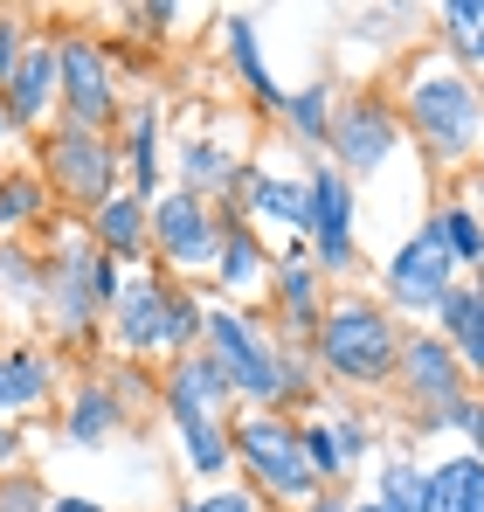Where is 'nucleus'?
<instances>
[{
  "label": "nucleus",
  "instance_id": "nucleus-1",
  "mask_svg": "<svg viewBox=\"0 0 484 512\" xmlns=\"http://www.w3.org/2000/svg\"><path fill=\"white\" fill-rule=\"evenodd\" d=\"M408 111H415V125H422V139H429L436 160H464V153L478 146V97H471L464 77H450V70L415 77Z\"/></svg>",
  "mask_w": 484,
  "mask_h": 512
},
{
  "label": "nucleus",
  "instance_id": "nucleus-2",
  "mask_svg": "<svg viewBox=\"0 0 484 512\" xmlns=\"http://www.w3.org/2000/svg\"><path fill=\"white\" fill-rule=\"evenodd\" d=\"M325 360L346 374V381H381L395 367V326L367 305H339L332 326H325Z\"/></svg>",
  "mask_w": 484,
  "mask_h": 512
},
{
  "label": "nucleus",
  "instance_id": "nucleus-3",
  "mask_svg": "<svg viewBox=\"0 0 484 512\" xmlns=\"http://www.w3.org/2000/svg\"><path fill=\"white\" fill-rule=\"evenodd\" d=\"M242 457L256 464V478H263L277 499H319V471H312L305 443H298L284 423L249 416V423H242Z\"/></svg>",
  "mask_w": 484,
  "mask_h": 512
},
{
  "label": "nucleus",
  "instance_id": "nucleus-4",
  "mask_svg": "<svg viewBox=\"0 0 484 512\" xmlns=\"http://www.w3.org/2000/svg\"><path fill=\"white\" fill-rule=\"evenodd\" d=\"M208 340H215V367H222V381H236L242 395L277 402V395L291 388V367H277V360H270V346L256 340L242 319L215 312V319H208Z\"/></svg>",
  "mask_w": 484,
  "mask_h": 512
},
{
  "label": "nucleus",
  "instance_id": "nucleus-5",
  "mask_svg": "<svg viewBox=\"0 0 484 512\" xmlns=\"http://www.w3.org/2000/svg\"><path fill=\"white\" fill-rule=\"evenodd\" d=\"M450 263H457V256L443 243V229H422V236L395 256V270H388V277H395V298H402V305H443V298H450Z\"/></svg>",
  "mask_w": 484,
  "mask_h": 512
},
{
  "label": "nucleus",
  "instance_id": "nucleus-6",
  "mask_svg": "<svg viewBox=\"0 0 484 512\" xmlns=\"http://www.w3.org/2000/svg\"><path fill=\"white\" fill-rule=\"evenodd\" d=\"M118 319H125V346H173L194 326V305L166 298L160 284H132V291L118 298Z\"/></svg>",
  "mask_w": 484,
  "mask_h": 512
},
{
  "label": "nucleus",
  "instance_id": "nucleus-7",
  "mask_svg": "<svg viewBox=\"0 0 484 512\" xmlns=\"http://www.w3.org/2000/svg\"><path fill=\"white\" fill-rule=\"evenodd\" d=\"M153 229H160V250L173 263H208L215 256V222H208V208L194 194H166L153 208Z\"/></svg>",
  "mask_w": 484,
  "mask_h": 512
},
{
  "label": "nucleus",
  "instance_id": "nucleus-8",
  "mask_svg": "<svg viewBox=\"0 0 484 512\" xmlns=\"http://www.w3.org/2000/svg\"><path fill=\"white\" fill-rule=\"evenodd\" d=\"M422 512H484V457H450L422 478Z\"/></svg>",
  "mask_w": 484,
  "mask_h": 512
},
{
  "label": "nucleus",
  "instance_id": "nucleus-9",
  "mask_svg": "<svg viewBox=\"0 0 484 512\" xmlns=\"http://www.w3.org/2000/svg\"><path fill=\"white\" fill-rule=\"evenodd\" d=\"M346 222H353V194H346V180H339V173H319V180H312V229H319V256H325V263H346V256H353Z\"/></svg>",
  "mask_w": 484,
  "mask_h": 512
},
{
  "label": "nucleus",
  "instance_id": "nucleus-10",
  "mask_svg": "<svg viewBox=\"0 0 484 512\" xmlns=\"http://www.w3.org/2000/svg\"><path fill=\"white\" fill-rule=\"evenodd\" d=\"M56 84L70 90L77 118H104V111H111V84H104V56H97V49H83V42H70V49H56Z\"/></svg>",
  "mask_w": 484,
  "mask_h": 512
},
{
  "label": "nucleus",
  "instance_id": "nucleus-11",
  "mask_svg": "<svg viewBox=\"0 0 484 512\" xmlns=\"http://www.w3.org/2000/svg\"><path fill=\"white\" fill-rule=\"evenodd\" d=\"M56 173H63V187L70 194H83V201H111L104 187H111V160H104V146L97 139H83V132H70V139H56Z\"/></svg>",
  "mask_w": 484,
  "mask_h": 512
},
{
  "label": "nucleus",
  "instance_id": "nucleus-12",
  "mask_svg": "<svg viewBox=\"0 0 484 512\" xmlns=\"http://www.w3.org/2000/svg\"><path fill=\"white\" fill-rule=\"evenodd\" d=\"M388 139H395V118L374 111V104H360V111L339 118V153H346V167H381V160H388Z\"/></svg>",
  "mask_w": 484,
  "mask_h": 512
},
{
  "label": "nucleus",
  "instance_id": "nucleus-13",
  "mask_svg": "<svg viewBox=\"0 0 484 512\" xmlns=\"http://www.w3.org/2000/svg\"><path fill=\"white\" fill-rule=\"evenodd\" d=\"M7 84H14V104H7L14 118H42L49 97H56V49H28V56L14 63Z\"/></svg>",
  "mask_w": 484,
  "mask_h": 512
},
{
  "label": "nucleus",
  "instance_id": "nucleus-14",
  "mask_svg": "<svg viewBox=\"0 0 484 512\" xmlns=\"http://www.w3.org/2000/svg\"><path fill=\"white\" fill-rule=\"evenodd\" d=\"M408 381H415L429 402H457V360H450V346L415 340L408 346Z\"/></svg>",
  "mask_w": 484,
  "mask_h": 512
},
{
  "label": "nucleus",
  "instance_id": "nucleus-15",
  "mask_svg": "<svg viewBox=\"0 0 484 512\" xmlns=\"http://www.w3.org/2000/svg\"><path fill=\"white\" fill-rule=\"evenodd\" d=\"M139 222H146V194H111L97 208V236L111 250H139Z\"/></svg>",
  "mask_w": 484,
  "mask_h": 512
},
{
  "label": "nucleus",
  "instance_id": "nucleus-16",
  "mask_svg": "<svg viewBox=\"0 0 484 512\" xmlns=\"http://www.w3.org/2000/svg\"><path fill=\"white\" fill-rule=\"evenodd\" d=\"M42 388H49V367L42 360H28V353H7L0 360V409H28V402H42Z\"/></svg>",
  "mask_w": 484,
  "mask_h": 512
},
{
  "label": "nucleus",
  "instance_id": "nucleus-17",
  "mask_svg": "<svg viewBox=\"0 0 484 512\" xmlns=\"http://www.w3.org/2000/svg\"><path fill=\"white\" fill-rule=\"evenodd\" d=\"M173 423H180V436H187L194 471H229V443H222L215 416H180V409H173Z\"/></svg>",
  "mask_w": 484,
  "mask_h": 512
},
{
  "label": "nucleus",
  "instance_id": "nucleus-18",
  "mask_svg": "<svg viewBox=\"0 0 484 512\" xmlns=\"http://www.w3.org/2000/svg\"><path fill=\"white\" fill-rule=\"evenodd\" d=\"M249 194H256V208H270V215L312 229V187H291V180H249Z\"/></svg>",
  "mask_w": 484,
  "mask_h": 512
},
{
  "label": "nucleus",
  "instance_id": "nucleus-19",
  "mask_svg": "<svg viewBox=\"0 0 484 512\" xmlns=\"http://www.w3.org/2000/svg\"><path fill=\"white\" fill-rule=\"evenodd\" d=\"M443 319H450V333L464 340V353L484 360V298L478 291H450V298H443Z\"/></svg>",
  "mask_w": 484,
  "mask_h": 512
},
{
  "label": "nucleus",
  "instance_id": "nucleus-20",
  "mask_svg": "<svg viewBox=\"0 0 484 512\" xmlns=\"http://www.w3.org/2000/svg\"><path fill=\"white\" fill-rule=\"evenodd\" d=\"M229 49H236L242 77L256 84V97H263V104H284V90L270 84V70H263V56H256V42H249V21H229Z\"/></svg>",
  "mask_w": 484,
  "mask_h": 512
},
{
  "label": "nucleus",
  "instance_id": "nucleus-21",
  "mask_svg": "<svg viewBox=\"0 0 484 512\" xmlns=\"http://www.w3.org/2000/svg\"><path fill=\"white\" fill-rule=\"evenodd\" d=\"M312 305H319L312 263H305V256H291V263H284V312H291V319H312Z\"/></svg>",
  "mask_w": 484,
  "mask_h": 512
},
{
  "label": "nucleus",
  "instance_id": "nucleus-22",
  "mask_svg": "<svg viewBox=\"0 0 484 512\" xmlns=\"http://www.w3.org/2000/svg\"><path fill=\"white\" fill-rule=\"evenodd\" d=\"M70 436H77V443H104V436H111V395L90 388L77 402V416H70Z\"/></svg>",
  "mask_w": 484,
  "mask_h": 512
},
{
  "label": "nucleus",
  "instance_id": "nucleus-23",
  "mask_svg": "<svg viewBox=\"0 0 484 512\" xmlns=\"http://www.w3.org/2000/svg\"><path fill=\"white\" fill-rule=\"evenodd\" d=\"M436 229H443L450 256H464V263H478V256H484V229L471 222V215H450V222H436Z\"/></svg>",
  "mask_w": 484,
  "mask_h": 512
},
{
  "label": "nucleus",
  "instance_id": "nucleus-24",
  "mask_svg": "<svg viewBox=\"0 0 484 512\" xmlns=\"http://www.w3.org/2000/svg\"><path fill=\"white\" fill-rule=\"evenodd\" d=\"M388 512H422V471H408V464H395L388 471V499H381Z\"/></svg>",
  "mask_w": 484,
  "mask_h": 512
},
{
  "label": "nucleus",
  "instance_id": "nucleus-25",
  "mask_svg": "<svg viewBox=\"0 0 484 512\" xmlns=\"http://www.w3.org/2000/svg\"><path fill=\"white\" fill-rule=\"evenodd\" d=\"M222 277H229L236 291L256 277V243H249V236H229V243H222Z\"/></svg>",
  "mask_w": 484,
  "mask_h": 512
},
{
  "label": "nucleus",
  "instance_id": "nucleus-26",
  "mask_svg": "<svg viewBox=\"0 0 484 512\" xmlns=\"http://www.w3.org/2000/svg\"><path fill=\"white\" fill-rule=\"evenodd\" d=\"M443 14L457 21V42L484 56V7H478V0H457V7H443Z\"/></svg>",
  "mask_w": 484,
  "mask_h": 512
},
{
  "label": "nucleus",
  "instance_id": "nucleus-27",
  "mask_svg": "<svg viewBox=\"0 0 484 512\" xmlns=\"http://www.w3.org/2000/svg\"><path fill=\"white\" fill-rule=\"evenodd\" d=\"M0 512H49V499L35 492V478H7L0 485Z\"/></svg>",
  "mask_w": 484,
  "mask_h": 512
},
{
  "label": "nucleus",
  "instance_id": "nucleus-28",
  "mask_svg": "<svg viewBox=\"0 0 484 512\" xmlns=\"http://www.w3.org/2000/svg\"><path fill=\"white\" fill-rule=\"evenodd\" d=\"M28 208H35V180H7L0 187V222H21Z\"/></svg>",
  "mask_w": 484,
  "mask_h": 512
},
{
  "label": "nucleus",
  "instance_id": "nucleus-29",
  "mask_svg": "<svg viewBox=\"0 0 484 512\" xmlns=\"http://www.w3.org/2000/svg\"><path fill=\"white\" fill-rule=\"evenodd\" d=\"M153 132H160V118L146 111L139 132H132V139H139V146H132V160H139V187H153Z\"/></svg>",
  "mask_w": 484,
  "mask_h": 512
},
{
  "label": "nucleus",
  "instance_id": "nucleus-30",
  "mask_svg": "<svg viewBox=\"0 0 484 512\" xmlns=\"http://www.w3.org/2000/svg\"><path fill=\"white\" fill-rule=\"evenodd\" d=\"M187 173H194V180H229V160H222L215 146H187Z\"/></svg>",
  "mask_w": 484,
  "mask_h": 512
},
{
  "label": "nucleus",
  "instance_id": "nucleus-31",
  "mask_svg": "<svg viewBox=\"0 0 484 512\" xmlns=\"http://www.w3.org/2000/svg\"><path fill=\"white\" fill-rule=\"evenodd\" d=\"M291 118L319 139V125H325V90H305V97H291Z\"/></svg>",
  "mask_w": 484,
  "mask_h": 512
},
{
  "label": "nucleus",
  "instance_id": "nucleus-32",
  "mask_svg": "<svg viewBox=\"0 0 484 512\" xmlns=\"http://www.w3.org/2000/svg\"><path fill=\"white\" fill-rule=\"evenodd\" d=\"M450 416H457V429L478 443V457H484V409H471V402H450Z\"/></svg>",
  "mask_w": 484,
  "mask_h": 512
},
{
  "label": "nucleus",
  "instance_id": "nucleus-33",
  "mask_svg": "<svg viewBox=\"0 0 484 512\" xmlns=\"http://www.w3.org/2000/svg\"><path fill=\"white\" fill-rule=\"evenodd\" d=\"M14 42H21V28H14V21H0V84L14 77Z\"/></svg>",
  "mask_w": 484,
  "mask_h": 512
},
{
  "label": "nucleus",
  "instance_id": "nucleus-34",
  "mask_svg": "<svg viewBox=\"0 0 484 512\" xmlns=\"http://www.w3.org/2000/svg\"><path fill=\"white\" fill-rule=\"evenodd\" d=\"M187 512H249V499H236V492H222V499H201V506H187Z\"/></svg>",
  "mask_w": 484,
  "mask_h": 512
},
{
  "label": "nucleus",
  "instance_id": "nucleus-35",
  "mask_svg": "<svg viewBox=\"0 0 484 512\" xmlns=\"http://www.w3.org/2000/svg\"><path fill=\"white\" fill-rule=\"evenodd\" d=\"M49 512H104V506H90V499H56Z\"/></svg>",
  "mask_w": 484,
  "mask_h": 512
},
{
  "label": "nucleus",
  "instance_id": "nucleus-36",
  "mask_svg": "<svg viewBox=\"0 0 484 512\" xmlns=\"http://www.w3.org/2000/svg\"><path fill=\"white\" fill-rule=\"evenodd\" d=\"M14 450H21V443H14V429H0V464H14Z\"/></svg>",
  "mask_w": 484,
  "mask_h": 512
},
{
  "label": "nucleus",
  "instance_id": "nucleus-37",
  "mask_svg": "<svg viewBox=\"0 0 484 512\" xmlns=\"http://www.w3.org/2000/svg\"><path fill=\"white\" fill-rule=\"evenodd\" d=\"M353 512H388V506H381V499H374V506H353Z\"/></svg>",
  "mask_w": 484,
  "mask_h": 512
},
{
  "label": "nucleus",
  "instance_id": "nucleus-38",
  "mask_svg": "<svg viewBox=\"0 0 484 512\" xmlns=\"http://www.w3.org/2000/svg\"><path fill=\"white\" fill-rule=\"evenodd\" d=\"M312 512H339V506H325V499H312Z\"/></svg>",
  "mask_w": 484,
  "mask_h": 512
},
{
  "label": "nucleus",
  "instance_id": "nucleus-39",
  "mask_svg": "<svg viewBox=\"0 0 484 512\" xmlns=\"http://www.w3.org/2000/svg\"><path fill=\"white\" fill-rule=\"evenodd\" d=\"M0 125H7V111H0Z\"/></svg>",
  "mask_w": 484,
  "mask_h": 512
},
{
  "label": "nucleus",
  "instance_id": "nucleus-40",
  "mask_svg": "<svg viewBox=\"0 0 484 512\" xmlns=\"http://www.w3.org/2000/svg\"><path fill=\"white\" fill-rule=\"evenodd\" d=\"M478 367H484V360H478Z\"/></svg>",
  "mask_w": 484,
  "mask_h": 512
}]
</instances>
